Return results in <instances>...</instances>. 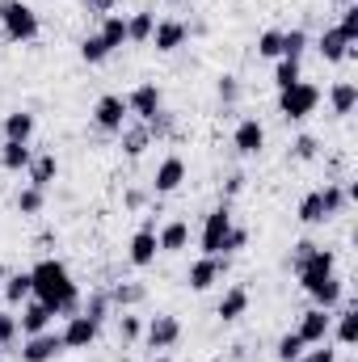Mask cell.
<instances>
[{
  "label": "cell",
  "instance_id": "cell-1",
  "mask_svg": "<svg viewBox=\"0 0 358 362\" xmlns=\"http://www.w3.org/2000/svg\"><path fill=\"white\" fill-rule=\"evenodd\" d=\"M30 282H34V299H42L55 316H76L81 312V286L72 282V274L59 257H42L30 270Z\"/></svg>",
  "mask_w": 358,
  "mask_h": 362
},
{
  "label": "cell",
  "instance_id": "cell-2",
  "mask_svg": "<svg viewBox=\"0 0 358 362\" xmlns=\"http://www.w3.org/2000/svg\"><path fill=\"white\" fill-rule=\"evenodd\" d=\"M0 30L8 42H34L42 34V21L25 0H0Z\"/></svg>",
  "mask_w": 358,
  "mask_h": 362
},
{
  "label": "cell",
  "instance_id": "cell-3",
  "mask_svg": "<svg viewBox=\"0 0 358 362\" xmlns=\"http://www.w3.org/2000/svg\"><path fill=\"white\" fill-rule=\"evenodd\" d=\"M316 105H321V89H316L312 81H295L291 89L278 93V114H282V122H304L308 114H316Z\"/></svg>",
  "mask_w": 358,
  "mask_h": 362
},
{
  "label": "cell",
  "instance_id": "cell-4",
  "mask_svg": "<svg viewBox=\"0 0 358 362\" xmlns=\"http://www.w3.org/2000/svg\"><path fill=\"white\" fill-rule=\"evenodd\" d=\"M329 274H337V253H333V249H321V245H316L299 266H295V278H299V286H304V291H316Z\"/></svg>",
  "mask_w": 358,
  "mask_h": 362
},
{
  "label": "cell",
  "instance_id": "cell-5",
  "mask_svg": "<svg viewBox=\"0 0 358 362\" xmlns=\"http://www.w3.org/2000/svg\"><path fill=\"white\" fill-rule=\"evenodd\" d=\"M232 228H236V219H232L228 202H224V206H215V211L207 215L202 232H198V249H202V253H224V245H228Z\"/></svg>",
  "mask_w": 358,
  "mask_h": 362
},
{
  "label": "cell",
  "instance_id": "cell-6",
  "mask_svg": "<svg viewBox=\"0 0 358 362\" xmlns=\"http://www.w3.org/2000/svg\"><path fill=\"white\" fill-rule=\"evenodd\" d=\"M228 270H232V262H228V253H202L194 266H190V274H185V282H190V291H211L219 278H228Z\"/></svg>",
  "mask_w": 358,
  "mask_h": 362
},
{
  "label": "cell",
  "instance_id": "cell-7",
  "mask_svg": "<svg viewBox=\"0 0 358 362\" xmlns=\"http://www.w3.org/2000/svg\"><path fill=\"white\" fill-rule=\"evenodd\" d=\"M93 127L105 131V135H118V131L127 127V101H122L118 93L97 97V105H93Z\"/></svg>",
  "mask_w": 358,
  "mask_h": 362
},
{
  "label": "cell",
  "instance_id": "cell-8",
  "mask_svg": "<svg viewBox=\"0 0 358 362\" xmlns=\"http://www.w3.org/2000/svg\"><path fill=\"white\" fill-rule=\"evenodd\" d=\"M156 253H161V245H156V223L148 219V223L131 236V245H127V262H131L135 270H148V266L156 262Z\"/></svg>",
  "mask_w": 358,
  "mask_h": 362
},
{
  "label": "cell",
  "instance_id": "cell-9",
  "mask_svg": "<svg viewBox=\"0 0 358 362\" xmlns=\"http://www.w3.org/2000/svg\"><path fill=\"white\" fill-rule=\"evenodd\" d=\"M178 337H181V320L169 316V312H161V316H152V320L144 325V341H148L152 350H169V346H178Z\"/></svg>",
  "mask_w": 358,
  "mask_h": 362
},
{
  "label": "cell",
  "instance_id": "cell-10",
  "mask_svg": "<svg viewBox=\"0 0 358 362\" xmlns=\"http://www.w3.org/2000/svg\"><path fill=\"white\" fill-rule=\"evenodd\" d=\"M97 333H101V325L89 320L85 312H76V316H68V325H64V350H89L93 341H97Z\"/></svg>",
  "mask_w": 358,
  "mask_h": 362
},
{
  "label": "cell",
  "instance_id": "cell-11",
  "mask_svg": "<svg viewBox=\"0 0 358 362\" xmlns=\"http://www.w3.org/2000/svg\"><path fill=\"white\" fill-rule=\"evenodd\" d=\"M122 101H127V114H135V122H148L156 110H165V93L156 85H139V89L127 93Z\"/></svg>",
  "mask_w": 358,
  "mask_h": 362
},
{
  "label": "cell",
  "instance_id": "cell-12",
  "mask_svg": "<svg viewBox=\"0 0 358 362\" xmlns=\"http://www.w3.org/2000/svg\"><path fill=\"white\" fill-rule=\"evenodd\" d=\"M64 354V337L59 333H34V337H25V346H21V362H55Z\"/></svg>",
  "mask_w": 358,
  "mask_h": 362
},
{
  "label": "cell",
  "instance_id": "cell-13",
  "mask_svg": "<svg viewBox=\"0 0 358 362\" xmlns=\"http://www.w3.org/2000/svg\"><path fill=\"white\" fill-rule=\"evenodd\" d=\"M185 38H190V25L178 21V17H165V21H156V30H152V47L161 51V55H173L178 47H185Z\"/></svg>",
  "mask_w": 358,
  "mask_h": 362
},
{
  "label": "cell",
  "instance_id": "cell-14",
  "mask_svg": "<svg viewBox=\"0 0 358 362\" xmlns=\"http://www.w3.org/2000/svg\"><path fill=\"white\" fill-rule=\"evenodd\" d=\"M51 320H55V312H51L42 299H25V308H21V316H17V333H21V337L47 333V329H51Z\"/></svg>",
  "mask_w": 358,
  "mask_h": 362
},
{
  "label": "cell",
  "instance_id": "cell-15",
  "mask_svg": "<svg viewBox=\"0 0 358 362\" xmlns=\"http://www.w3.org/2000/svg\"><path fill=\"white\" fill-rule=\"evenodd\" d=\"M232 144H236L241 156H258V152L266 148V127H262L258 118H241L236 131H232Z\"/></svg>",
  "mask_w": 358,
  "mask_h": 362
},
{
  "label": "cell",
  "instance_id": "cell-16",
  "mask_svg": "<svg viewBox=\"0 0 358 362\" xmlns=\"http://www.w3.org/2000/svg\"><path fill=\"white\" fill-rule=\"evenodd\" d=\"M329 325H333V312H325V308H308L304 316H299V337H304V346H316V341H325L329 337Z\"/></svg>",
  "mask_w": 358,
  "mask_h": 362
},
{
  "label": "cell",
  "instance_id": "cell-17",
  "mask_svg": "<svg viewBox=\"0 0 358 362\" xmlns=\"http://www.w3.org/2000/svg\"><path fill=\"white\" fill-rule=\"evenodd\" d=\"M181 181H185V160H181V156H165V160L156 165L152 194H173V189H181Z\"/></svg>",
  "mask_w": 358,
  "mask_h": 362
},
{
  "label": "cell",
  "instance_id": "cell-18",
  "mask_svg": "<svg viewBox=\"0 0 358 362\" xmlns=\"http://www.w3.org/2000/svg\"><path fill=\"white\" fill-rule=\"evenodd\" d=\"M316 51H321V59H325V64H342V59H350V55H354V47L337 34V25H329V30L316 38Z\"/></svg>",
  "mask_w": 358,
  "mask_h": 362
},
{
  "label": "cell",
  "instance_id": "cell-19",
  "mask_svg": "<svg viewBox=\"0 0 358 362\" xmlns=\"http://www.w3.org/2000/svg\"><path fill=\"white\" fill-rule=\"evenodd\" d=\"M25 173H30V185H34V189H42V194H47V189L55 185V177H59V160H55V152H42V156H34Z\"/></svg>",
  "mask_w": 358,
  "mask_h": 362
},
{
  "label": "cell",
  "instance_id": "cell-20",
  "mask_svg": "<svg viewBox=\"0 0 358 362\" xmlns=\"http://www.w3.org/2000/svg\"><path fill=\"white\" fill-rule=\"evenodd\" d=\"M308 295H312V303H316V308L337 312V308H342V299H346V282H342L337 274H329V278H325L316 291H308Z\"/></svg>",
  "mask_w": 358,
  "mask_h": 362
},
{
  "label": "cell",
  "instance_id": "cell-21",
  "mask_svg": "<svg viewBox=\"0 0 358 362\" xmlns=\"http://www.w3.org/2000/svg\"><path fill=\"white\" fill-rule=\"evenodd\" d=\"M245 312H249V291H245V286H228L224 299H219V308H215V316H219L224 325H232V320H241Z\"/></svg>",
  "mask_w": 358,
  "mask_h": 362
},
{
  "label": "cell",
  "instance_id": "cell-22",
  "mask_svg": "<svg viewBox=\"0 0 358 362\" xmlns=\"http://www.w3.org/2000/svg\"><path fill=\"white\" fill-rule=\"evenodd\" d=\"M156 245H161V253H181V249L190 245V223H185V219H169V223L156 232Z\"/></svg>",
  "mask_w": 358,
  "mask_h": 362
},
{
  "label": "cell",
  "instance_id": "cell-23",
  "mask_svg": "<svg viewBox=\"0 0 358 362\" xmlns=\"http://www.w3.org/2000/svg\"><path fill=\"white\" fill-rule=\"evenodd\" d=\"M329 337H333L337 346H354V341H358V308H342V312L333 316Z\"/></svg>",
  "mask_w": 358,
  "mask_h": 362
},
{
  "label": "cell",
  "instance_id": "cell-24",
  "mask_svg": "<svg viewBox=\"0 0 358 362\" xmlns=\"http://www.w3.org/2000/svg\"><path fill=\"white\" fill-rule=\"evenodd\" d=\"M30 135H34V114H30V110L4 114V139H8V144H30Z\"/></svg>",
  "mask_w": 358,
  "mask_h": 362
},
{
  "label": "cell",
  "instance_id": "cell-25",
  "mask_svg": "<svg viewBox=\"0 0 358 362\" xmlns=\"http://www.w3.org/2000/svg\"><path fill=\"white\" fill-rule=\"evenodd\" d=\"M354 105H358V85L354 81H337V85L329 89V110H333L337 118L354 114Z\"/></svg>",
  "mask_w": 358,
  "mask_h": 362
},
{
  "label": "cell",
  "instance_id": "cell-26",
  "mask_svg": "<svg viewBox=\"0 0 358 362\" xmlns=\"http://www.w3.org/2000/svg\"><path fill=\"white\" fill-rule=\"evenodd\" d=\"M97 34H101V42H105V47H110V55H114V51L127 42V17H122V13H105Z\"/></svg>",
  "mask_w": 358,
  "mask_h": 362
},
{
  "label": "cell",
  "instance_id": "cell-27",
  "mask_svg": "<svg viewBox=\"0 0 358 362\" xmlns=\"http://www.w3.org/2000/svg\"><path fill=\"white\" fill-rule=\"evenodd\" d=\"M118 135H122V152H127L131 160H139V156L152 148V135H148V127H144V122H135V127H122Z\"/></svg>",
  "mask_w": 358,
  "mask_h": 362
},
{
  "label": "cell",
  "instance_id": "cell-28",
  "mask_svg": "<svg viewBox=\"0 0 358 362\" xmlns=\"http://www.w3.org/2000/svg\"><path fill=\"white\" fill-rule=\"evenodd\" d=\"M30 160H34L30 144H8V139H4V148H0V169H8V173H25Z\"/></svg>",
  "mask_w": 358,
  "mask_h": 362
},
{
  "label": "cell",
  "instance_id": "cell-29",
  "mask_svg": "<svg viewBox=\"0 0 358 362\" xmlns=\"http://www.w3.org/2000/svg\"><path fill=\"white\" fill-rule=\"evenodd\" d=\"M152 30H156V13H148V8H139V13H131L127 17V42H148L152 38Z\"/></svg>",
  "mask_w": 358,
  "mask_h": 362
},
{
  "label": "cell",
  "instance_id": "cell-30",
  "mask_svg": "<svg viewBox=\"0 0 358 362\" xmlns=\"http://www.w3.org/2000/svg\"><path fill=\"white\" fill-rule=\"evenodd\" d=\"M346 202H350V198H346V185H342V181H325V189H321V206H325V223H329V219H337V215L346 211Z\"/></svg>",
  "mask_w": 358,
  "mask_h": 362
},
{
  "label": "cell",
  "instance_id": "cell-31",
  "mask_svg": "<svg viewBox=\"0 0 358 362\" xmlns=\"http://www.w3.org/2000/svg\"><path fill=\"white\" fill-rule=\"evenodd\" d=\"M105 295H110V303H114V308H122V312H127V308L144 303L148 286H144V282H118V286H114V291H105Z\"/></svg>",
  "mask_w": 358,
  "mask_h": 362
},
{
  "label": "cell",
  "instance_id": "cell-32",
  "mask_svg": "<svg viewBox=\"0 0 358 362\" xmlns=\"http://www.w3.org/2000/svg\"><path fill=\"white\" fill-rule=\"evenodd\" d=\"M4 299H8V303H25V299H34V282H30V270L8 274V282H4Z\"/></svg>",
  "mask_w": 358,
  "mask_h": 362
},
{
  "label": "cell",
  "instance_id": "cell-33",
  "mask_svg": "<svg viewBox=\"0 0 358 362\" xmlns=\"http://www.w3.org/2000/svg\"><path fill=\"white\" fill-rule=\"evenodd\" d=\"M299 223H304V228H316V223H325L321 189H312V194H304V198H299Z\"/></svg>",
  "mask_w": 358,
  "mask_h": 362
},
{
  "label": "cell",
  "instance_id": "cell-34",
  "mask_svg": "<svg viewBox=\"0 0 358 362\" xmlns=\"http://www.w3.org/2000/svg\"><path fill=\"white\" fill-rule=\"evenodd\" d=\"M304 51H308V30H282V55L278 59H304Z\"/></svg>",
  "mask_w": 358,
  "mask_h": 362
},
{
  "label": "cell",
  "instance_id": "cell-35",
  "mask_svg": "<svg viewBox=\"0 0 358 362\" xmlns=\"http://www.w3.org/2000/svg\"><path fill=\"white\" fill-rule=\"evenodd\" d=\"M295 81H304V68H299V59H278V64H274V85H278V93L291 89Z\"/></svg>",
  "mask_w": 358,
  "mask_h": 362
},
{
  "label": "cell",
  "instance_id": "cell-36",
  "mask_svg": "<svg viewBox=\"0 0 358 362\" xmlns=\"http://www.w3.org/2000/svg\"><path fill=\"white\" fill-rule=\"evenodd\" d=\"M304 350H308V346H304V337H299V333H282V337H278V346H274V358H278V362H295Z\"/></svg>",
  "mask_w": 358,
  "mask_h": 362
},
{
  "label": "cell",
  "instance_id": "cell-37",
  "mask_svg": "<svg viewBox=\"0 0 358 362\" xmlns=\"http://www.w3.org/2000/svg\"><path fill=\"white\" fill-rule=\"evenodd\" d=\"M110 308H114V303H110V295H105V291H93L89 299H81V312H85L89 320H97V325L110 316Z\"/></svg>",
  "mask_w": 358,
  "mask_h": 362
},
{
  "label": "cell",
  "instance_id": "cell-38",
  "mask_svg": "<svg viewBox=\"0 0 358 362\" xmlns=\"http://www.w3.org/2000/svg\"><path fill=\"white\" fill-rule=\"evenodd\" d=\"M42 206H47V194H42V189H34V185L17 189V211H21V215H38Z\"/></svg>",
  "mask_w": 358,
  "mask_h": 362
},
{
  "label": "cell",
  "instance_id": "cell-39",
  "mask_svg": "<svg viewBox=\"0 0 358 362\" xmlns=\"http://www.w3.org/2000/svg\"><path fill=\"white\" fill-rule=\"evenodd\" d=\"M337 34H342V38H346L350 47L358 42V0L342 8V17H337Z\"/></svg>",
  "mask_w": 358,
  "mask_h": 362
},
{
  "label": "cell",
  "instance_id": "cell-40",
  "mask_svg": "<svg viewBox=\"0 0 358 362\" xmlns=\"http://www.w3.org/2000/svg\"><path fill=\"white\" fill-rule=\"evenodd\" d=\"M81 59H85V64H105V59H110V47L101 42V34H89V38L81 42Z\"/></svg>",
  "mask_w": 358,
  "mask_h": 362
},
{
  "label": "cell",
  "instance_id": "cell-41",
  "mask_svg": "<svg viewBox=\"0 0 358 362\" xmlns=\"http://www.w3.org/2000/svg\"><path fill=\"white\" fill-rule=\"evenodd\" d=\"M144 127H148V135H152V139H169V135H173V114H169V110H156Z\"/></svg>",
  "mask_w": 358,
  "mask_h": 362
},
{
  "label": "cell",
  "instance_id": "cell-42",
  "mask_svg": "<svg viewBox=\"0 0 358 362\" xmlns=\"http://www.w3.org/2000/svg\"><path fill=\"white\" fill-rule=\"evenodd\" d=\"M295 362H337V350H333V341L325 337V341H316V346H308L304 354Z\"/></svg>",
  "mask_w": 358,
  "mask_h": 362
},
{
  "label": "cell",
  "instance_id": "cell-43",
  "mask_svg": "<svg viewBox=\"0 0 358 362\" xmlns=\"http://www.w3.org/2000/svg\"><path fill=\"white\" fill-rule=\"evenodd\" d=\"M291 156H295V160H316V156H321V139H316V135H299V139L291 144Z\"/></svg>",
  "mask_w": 358,
  "mask_h": 362
},
{
  "label": "cell",
  "instance_id": "cell-44",
  "mask_svg": "<svg viewBox=\"0 0 358 362\" xmlns=\"http://www.w3.org/2000/svg\"><path fill=\"white\" fill-rule=\"evenodd\" d=\"M118 337H122V341H139V337H144V320H139L135 312H122V316H118Z\"/></svg>",
  "mask_w": 358,
  "mask_h": 362
},
{
  "label": "cell",
  "instance_id": "cell-45",
  "mask_svg": "<svg viewBox=\"0 0 358 362\" xmlns=\"http://www.w3.org/2000/svg\"><path fill=\"white\" fill-rule=\"evenodd\" d=\"M258 55H262V59H278V55H282V30H266V34L258 38Z\"/></svg>",
  "mask_w": 358,
  "mask_h": 362
},
{
  "label": "cell",
  "instance_id": "cell-46",
  "mask_svg": "<svg viewBox=\"0 0 358 362\" xmlns=\"http://www.w3.org/2000/svg\"><path fill=\"white\" fill-rule=\"evenodd\" d=\"M215 93H219V101H224V105H236V101H241V81H236V76H219Z\"/></svg>",
  "mask_w": 358,
  "mask_h": 362
},
{
  "label": "cell",
  "instance_id": "cell-47",
  "mask_svg": "<svg viewBox=\"0 0 358 362\" xmlns=\"http://www.w3.org/2000/svg\"><path fill=\"white\" fill-rule=\"evenodd\" d=\"M17 337V316L13 312H0V350H8Z\"/></svg>",
  "mask_w": 358,
  "mask_h": 362
},
{
  "label": "cell",
  "instance_id": "cell-48",
  "mask_svg": "<svg viewBox=\"0 0 358 362\" xmlns=\"http://www.w3.org/2000/svg\"><path fill=\"white\" fill-rule=\"evenodd\" d=\"M249 245V232L245 228H232V236H228V245H224V253H241Z\"/></svg>",
  "mask_w": 358,
  "mask_h": 362
},
{
  "label": "cell",
  "instance_id": "cell-49",
  "mask_svg": "<svg viewBox=\"0 0 358 362\" xmlns=\"http://www.w3.org/2000/svg\"><path fill=\"white\" fill-rule=\"evenodd\" d=\"M114 4H118V0H85V8H89V13H97V17L114 13Z\"/></svg>",
  "mask_w": 358,
  "mask_h": 362
},
{
  "label": "cell",
  "instance_id": "cell-50",
  "mask_svg": "<svg viewBox=\"0 0 358 362\" xmlns=\"http://www.w3.org/2000/svg\"><path fill=\"white\" fill-rule=\"evenodd\" d=\"M241 189H245V173H232V177L224 181V194H228V198H236Z\"/></svg>",
  "mask_w": 358,
  "mask_h": 362
},
{
  "label": "cell",
  "instance_id": "cell-51",
  "mask_svg": "<svg viewBox=\"0 0 358 362\" xmlns=\"http://www.w3.org/2000/svg\"><path fill=\"white\" fill-rule=\"evenodd\" d=\"M312 249H316L312 240H299V245H295V253H291V270H295V266H299V262H304V257H308Z\"/></svg>",
  "mask_w": 358,
  "mask_h": 362
},
{
  "label": "cell",
  "instance_id": "cell-52",
  "mask_svg": "<svg viewBox=\"0 0 358 362\" xmlns=\"http://www.w3.org/2000/svg\"><path fill=\"white\" fill-rule=\"evenodd\" d=\"M127 206L139 211V206H144V194H139V189H127Z\"/></svg>",
  "mask_w": 358,
  "mask_h": 362
},
{
  "label": "cell",
  "instance_id": "cell-53",
  "mask_svg": "<svg viewBox=\"0 0 358 362\" xmlns=\"http://www.w3.org/2000/svg\"><path fill=\"white\" fill-rule=\"evenodd\" d=\"M333 4H337V8H346V4H354V0H333Z\"/></svg>",
  "mask_w": 358,
  "mask_h": 362
},
{
  "label": "cell",
  "instance_id": "cell-54",
  "mask_svg": "<svg viewBox=\"0 0 358 362\" xmlns=\"http://www.w3.org/2000/svg\"><path fill=\"white\" fill-rule=\"evenodd\" d=\"M152 362H173V358H152Z\"/></svg>",
  "mask_w": 358,
  "mask_h": 362
}]
</instances>
